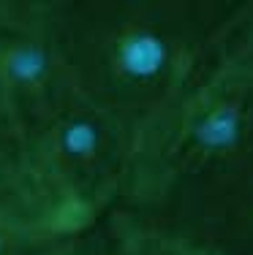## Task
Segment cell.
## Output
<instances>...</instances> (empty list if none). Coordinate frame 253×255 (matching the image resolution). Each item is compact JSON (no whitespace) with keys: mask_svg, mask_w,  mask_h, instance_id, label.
I'll list each match as a JSON object with an SVG mask.
<instances>
[{"mask_svg":"<svg viewBox=\"0 0 253 255\" xmlns=\"http://www.w3.org/2000/svg\"><path fill=\"white\" fill-rule=\"evenodd\" d=\"M232 3L55 0L68 84L136 136L215 60Z\"/></svg>","mask_w":253,"mask_h":255,"instance_id":"cell-1","label":"cell"},{"mask_svg":"<svg viewBox=\"0 0 253 255\" xmlns=\"http://www.w3.org/2000/svg\"><path fill=\"white\" fill-rule=\"evenodd\" d=\"M65 242L68 239H57V242H41V245H33V247H25V250H19L16 255H60L65 247Z\"/></svg>","mask_w":253,"mask_h":255,"instance_id":"cell-11","label":"cell"},{"mask_svg":"<svg viewBox=\"0 0 253 255\" xmlns=\"http://www.w3.org/2000/svg\"><path fill=\"white\" fill-rule=\"evenodd\" d=\"M60 255H120V253H117V247H114V242L109 239L106 228L98 223V226L71 236Z\"/></svg>","mask_w":253,"mask_h":255,"instance_id":"cell-9","label":"cell"},{"mask_svg":"<svg viewBox=\"0 0 253 255\" xmlns=\"http://www.w3.org/2000/svg\"><path fill=\"white\" fill-rule=\"evenodd\" d=\"M68 93L55 0H0V133L25 144Z\"/></svg>","mask_w":253,"mask_h":255,"instance_id":"cell-4","label":"cell"},{"mask_svg":"<svg viewBox=\"0 0 253 255\" xmlns=\"http://www.w3.org/2000/svg\"><path fill=\"white\" fill-rule=\"evenodd\" d=\"M153 220L226 255H253V152L215 179L180 193Z\"/></svg>","mask_w":253,"mask_h":255,"instance_id":"cell-5","label":"cell"},{"mask_svg":"<svg viewBox=\"0 0 253 255\" xmlns=\"http://www.w3.org/2000/svg\"><path fill=\"white\" fill-rule=\"evenodd\" d=\"M253 152V63L218 57L134 141L117 209L153 217Z\"/></svg>","mask_w":253,"mask_h":255,"instance_id":"cell-2","label":"cell"},{"mask_svg":"<svg viewBox=\"0 0 253 255\" xmlns=\"http://www.w3.org/2000/svg\"><path fill=\"white\" fill-rule=\"evenodd\" d=\"M0 220L16 223L49 239H71L87 231L41 185L25 147L5 133H0Z\"/></svg>","mask_w":253,"mask_h":255,"instance_id":"cell-6","label":"cell"},{"mask_svg":"<svg viewBox=\"0 0 253 255\" xmlns=\"http://www.w3.org/2000/svg\"><path fill=\"white\" fill-rule=\"evenodd\" d=\"M41 242H57V239L41 236V234H35V231H30V228L16 226V223L0 220V255H16L19 250L41 245Z\"/></svg>","mask_w":253,"mask_h":255,"instance_id":"cell-10","label":"cell"},{"mask_svg":"<svg viewBox=\"0 0 253 255\" xmlns=\"http://www.w3.org/2000/svg\"><path fill=\"white\" fill-rule=\"evenodd\" d=\"M218 57H237L253 63V0L232 3L215 41Z\"/></svg>","mask_w":253,"mask_h":255,"instance_id":"cell-8","label":"cell"},{"mask_svg":"<svg viewBox=\"0 0 253 255\" xmlns=\"http://www.w3.org/2000/svg\"><path fill=\"white\" fill-rule=\"evenodd\" d=\"M101 226L120 255H226L196 236L128 209H112Z\"/></svg>","mask_w":253,"mask_h":255,"instance_id":"cell-7","label":"cell"},{"mask_svg":"<svg viewBox=\"0 0 253 255\" xmlns=\"http://www.w3.org/2000/svg\"><path fill=\"white\" fill-rule=\"evenodd\" d=\"M38 182L84 228L117 209L128 185L134 133L71 90L25 138Z\"/></svg>","mask_w":253,"mask_h":255,"instance_id":"cell-3","label":"cell"}]
</instances>
